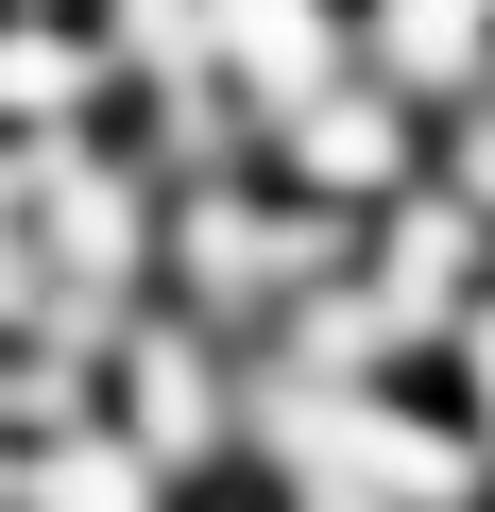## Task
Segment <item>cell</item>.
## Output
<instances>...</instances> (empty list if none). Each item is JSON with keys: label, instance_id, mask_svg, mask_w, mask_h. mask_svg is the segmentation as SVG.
<instances>
[{"label": "cell", "instance_id": "11", "mask_svg": "<svg viewBox=\"0 0 495 512\" xmlns=\"http://www.w3.org/2000/svg\"><path fill=\"white\" fill-rule=\"evenodd\" d=\"M0 18H103V0H0Z\"/></svg>", "mask_w": 495, "mask_h": 512}, {"label": "cell", "instance_id": "10", "mask_svg": "<svg viewBox=\"0 0 495 512\" xmlns=\"http://www.w3.org/2000/svg\"><path fill=\"white\" fill-rule=\"evenodd\" d=\"M188 512H274V495H257V478H222V495H188Z\"/></svg>", "mask_w": 495, "mask_h": 512}, {"label": "cell", "instance_id": "8", "mask_svg": "<svg viewBox=\"0 0 495 512\" xmlns=\"http://www.w3.org/2000/svg\"><path fill=\"white\" fill-rule=\"evenodd\" d=\"M0 512H188V495H171V478H154L103 410H86V427H52V444H18V461H0Z\"/></svg>", "mask_w": 495, "mask_h": 512}, {"label": "cell", "instance_id": "9", "mask_svg": "<svg viewBox=\"0 0 495 512\" xmlns=\"http://www.w3.org/2000/svg\"><path fill=\"white\" fill-rule=\"evenodd\" d=\"M427 393H444V427H461V444L495 461V291H478V308L444 325V359H427Z\"/></svg>", "mask_w": 495, "mask_h": 512}, {"label": "cell", "instance_id": "1", "mask_svg": "<svg viewBox=\"0 0 495 512\" xmlns=\"http://www.w3.org/2000/svg\"><path fill=\"white\" fill-rule=\"evenodd\" d=\"M325 274H359V239L342 222H308L274 171H205V188H171V239H154V308H188L205 342H239L257 359Z\"/></svg>", "mask_w": 495, "mask_h": 512}, {"label": "cell", "instance_id": "7", "mask_svg": "<svg viewBox=\"0 0 495 512\" xmlns=\"http://www.w3.org/2000/svg\"><path fill=\"white\" fill-rule=\"evenodd\" d=\"M69 137H120V69L86 18H0V154H69Z\"/></svg>", "mask_w": 495, "mask_h": 512}, {"label": "cell", "instance_id": "2", "mask_svg": "<svg viewBox=\"0 0 495 512\" xmlns=\"http://www.w3.org/2000/svg\"><path fill=\"white\" fill-rule=\"evenodd\" d=\"M103 427H120L171 495H222L239 461H257V359L205 342L188 308H137V325L103 342Z\"/></svg>", "mask_w": 495, "mask_h": 512}, {"label": "cell", "instance_id": "4", "mask_svg": "<svg viewBox=\"0 0 495 512\" xmlns=\"http://www.w3.org/2000/svg\"><path fill=\"white\" fill-rule=\"evenodd\" d=\"M359 291H376V325H393L410 359H444V325L495 291V222L427 171L410 205H376V222H359Z\"/></svg>", "mask_w": 495, "mask_h": 512}, {"label": "cell", "instance_id": "5", "mask_svg": "<svg viewBox=\"0 0 495 512\" xmlns=\"http://www.w3.org/2000/svg\"><path fill=\"white\" fill-rule=\"evenodd\" d=\"M205 86L239 103V137H274L291 103L359 86V0H205Z\"/></svg>", "mask_w": 495, "mask_h": 512}, {"label": "cell", "instance_id": "3", "mask_svg": "<svg viewBox=\"0 0 495 512\" xmlns=\"http://www.w3.org/2000/svg\"><path fill=\"white\" fill-rule=\"evenodd\" d=\"M257 171H274L308 222H342V239H359L376 205H410V188L444 171V137H427L393 86H325V103H291V120L257 137Z\"/></svg>", "mask_w": 495, "mask_h": 512}, {"label": "cell", "instance_id": "6", "mask_svg": "<svg viewBox=\"0 0 495 512\" xmlns=\"http://www.w3.org/2000/svg\"><path fill=\"white\" fill-rule=\"evenodd\" d=\"M359 86H393L427 137L478 120V86H495V0H359Z\"/></svg>", "mask_w": 495, "mask_h": 512}]
</instances>
